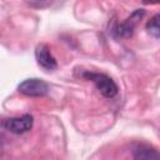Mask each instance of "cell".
Wrapping results in <instances>:
<instances>
[{
  "instance_id": "cell-1",
  "label": "cell",
  "mask_w": 160,
  "mask_h": 160,
  "mask_svg": "<svg viewBox=\"0 0 160 160\" xmlns=\"http://www.w3.org/2000/svg\"><path fill=\"white\" fill-rule=\"evenodd\" d=\"M82 78L92 81L95 84L96 89L100 91V94L105 98H114L118 94V85L115 84V81L111 78H109L105 74L86 71L82 74Z\"/></svg>"
},
{
  "instance_id": "cell-2",
  "label": "cell",
  "mask_w": 160,
  "mask_h": 160,
  "mask_svg": "<svg viewBox=\"0 0 160 160\" xmlns=\"http://www.w3.org/2000/svg\"><path fill=\"white\" fill-rule=\"evenodd\" d=\"M18 91L26 96L39 98V96H44L49 92V85L41 79L32 78V79H26V80L21 81L18 85Z\"/></svg>"
},
{
  "instance_id": "cell-3",
  "label": "cell",
  "mask_w": 160,
  "mask_h": 160,
  "mask_svg": "<svg viewBox=\"0 0 160 160\" xmlns=\"http://www.w3.org/2000/svg\"><path fill=\"white\" fill-rule=\"evenodd\" d=\"M32 122H34L32 116L29 115V114H25V115L19 116V118L6 119L2 125L8 131H10L12 134H16V135H20V134H24V132L29 131L32 128Z\"/></svg>"
},
{
  "instance_id": "cell-4",
  "label": "cell",
  "mask_w": 160,
  "mask_h": 160,
  "mask_svg": "<svg viewBox=\"0 0 160 160\" xmlns=\"http://www.w3.org/2000/svg\"><path fill=\"white\" fill-rule=\"evenodd\" d=\"M145 15V10L144 9H138L135 10L124 22L119 24L118 28H116V34L120 38H124V39H128V38H131L132 34H134V29L136 26V24L139 22V20Z\"/></svg>"
},
{
  "instance_id": "cell-5",
  "label": "cell",
  "mask_w": 160,
  "mask_h": 160,
  "mask_svg": "<svg viewBox=\"0 0 160 160\" xmlns=\"http://www.w3.org/2000/svg\"><path fill=\"white\" fill-rule=\"evenodd\" d=\"M35 59L38 64L45 70H55L58 68L56 60L46 44H39L35 48Z\"/></svg>"
},
{
  "instance_id": "cell-6",
  "label": "cell",
  "mask_w": 160,
  "mask_h": 160,
  "mask_svg": "<svg viewBox=\"0 0 160 160\" xmlns=\"http://www.w3.org/2000/svg\"><path fill=\"white\" fill-rule=\"evenodd\" d=\"M159 20H160V15L155 14L148 22H146V30L150 32V35H152L155 39H159L160 36V25H159Z\"/></svg>"
},
{
  "instance_id": "cell-7",
  "label": "cell",
  "mask_w": 160,
  "mask_h": 160,
  "mask_svg": "<svg viewBox=\"0 0 160 160\" xmlns=\"http://www.w3.org/2000/svg\"><path fill=\"white\" fill-rule=\"evenodd\" d=\"M135 160H159V155L151 149H139L135 154Z\"/></svg>"
},
{
  "instance_id": "cell-8",
  "label": "cell",
  "mask_w": 160,
  "mask_h": 160,
  "mask_svg": "<svg viewBox=\"0 0 160 160\" xmlns=\"http://www.w3.org/2000/svg\"><path fill=\"white\" fill-rule=\"evenodd\" d=\"M51 4H52L51 1H29V2H28L29 6H32V8H40V9H42V8H48V6H50Z\"/></svg>"
}]
</instances>
